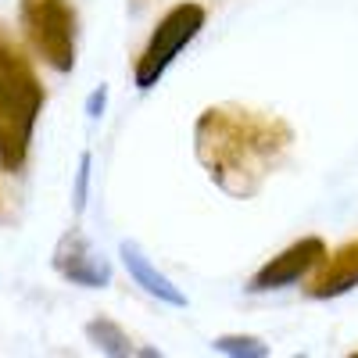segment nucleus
I'll return each mask as SVG.
<instances>
[{
	"mask_svg": "<svg viewBox=\"0 0 358 358\" xmlns=\"http://www.w3.org/2000/svg\"><path fill=\"white\" fill-rule=\"evenodd\" d=\"M204 18H208V11L201 4H194V0H183V4L169 8L165 18L155 25V33H151V40H147L143 54L136 57L133 83L140 90L158 86V79L169 72V65L183 54V47L204 29Z\"/></svg>",
	"mask_w": 358,
	"mask_h": 358,
	"instance_id": "4",
	"label": "nucleus"
},
{
	"mask_svg": "<svg viewBox=\"0 0 358 358\" xmlns=\"http://www.w3.org/2000/svg\"><path fill=\"white\" fill-rule=\"evenodd\" d=\"M43 101L47 94L33 62L0 25V169L4 172H18L25 165Z\"/></svg>",
	"mask_w": 358,
	"mask_h": 358,
	"instance_id": "2",
	"label": "nucleus"
},
{
	"mask_svg": "<svg viewBox=\"0 0 358 358\" xmlns=\"http://www.w3.org/2000/svg\"><path fill=\"white\" fill-rule=\"evenodd\" d=\"M90 165H94V158H90V155H83V158H79V172H76V194H72V201H76V212H83V208H86V190H90Z\"/></svg>",
	"mask_w": 358,
	"mask_h": 358,
	"instance_id": "11",
	"label": "nucleus"
},
{
	"mask_svg": "<svg viewBox=\"0 0 358 358\" xmlns=\"http://www.w3.org/2000/svg\"><path fill=\"white\" fill-rule=\"evenodd\" d=\"M54 268H57V276L76 283V287H90V290L111 287V262L94 248V241H86L79 229L65 233L62 241H57Z\"/></svg>",
	"mask_w": 358,
	"mask_h": 358,
	"instance_id": "5",
	"label": "nucleus"
},
{
	"mask_svg": "<svg viewBox=\"0 0 358 358\" xmlns=\"http://www.w3.org/2000/svg\"><path fill=\"white\" fill-rule=\"evenodd\" d=\"M312 280H308V297L315 301H330V297H341L348 290L358 287V236L348 241L344 248H337L334 255L326 251V258L312 268Z\"/></svg>",
	"mask_w": 358,
	"mask_h": 358,
	"instance_id": "7",
	"label": "nucleus"
},
{
	"mask_svg": "<svg viewBox=\"0 0 358 358\" xmlns=\"http://www.w3.org/2000/svg\"><path fill=\"white\" fill-rule=\"evenodd\" d=\"M22 33L54 72L76 69V8L72 0H18Z\"/></svg>",
	"mask_w": 358,
	"mask_h": 358,
	"instance_id": "3",
	"label": "nucleus"
},
{
	"mask_svg": "<svg viewBox=\"0 0 358 358\" xmlns=\"http://www.w3.org/2000/svg\"><path fill=\"white\" fill-rule=\"evenodd\" d=\"M104 104H108V90L101 86V90H94V94H90V101H86V115H90V118H101V115H104Z\"/></svg>",
	"mask_w": 358,
	"mask_h": 358,
	"instance_id": "12",
	"label": "nucleus"
},
{
	"mask_svg": "<svg viewBox=\"0 0 358 358\" xmlns=\"http://www.w3.org/2000/svg\"><path fill=\"white\" fill-rule=\"evenodd\" d=\"M86 341L94 344L97 351L115 355V358H126V355H133V351H136V348H133V341H129V334H126L118 322L104 319V315H97V319H90V322H86Z\"/></svg>",
	"mask_w": 358,
	"mask_h": 358,
	"instance_id": "9",
	"label": "nucleus"
},
{
	"mask_svg": "<svg viewBox=\"0 0 358 358\" xmlns=\"http://www.w3.org/2000/svg\"><path fill=\"white\" fill-rule=\"evenodd\" d=\"M322 258H326V244L319 241V236H305V241H297V244H290L287 251H280L273 262H265L258 273L251 276L248 290L268 294V290L290 287V283H297L301 276H308Z\"/></svg>",
	"mask_w": 358,
	"mask_h": 358,
	"instance_id": "6",
	"label": "nucleus"
},
{
	"mask_svg": "<svg viewBox=\"0 0 358 358\" xmlns=\"http://www.w3.org/2000/svg\"><path fill=\"white\" fill-rule=\"evenodd\" d=\"M294 147V129L280 115L244 104H212L194 122V155L208 179L229 197H255Z\"/></svg>",
	"mask_w": 358,
	"mask_h": 358,
	"instance_id": "1",
	"label": "nucleus"
},
{
	"mask_svg": "<svg viewBox=\"0 0 358 358\" xmlns=\"http://www.w3.org/2000/svg\"><path fill=\"white\" fill-rule=\"evenodd\" d=\"M118 258H122V265H126V273L133 276V283L136 287H143L151 297H158V301H165V305H172V308H187V294L179 290L169 276H162L158 268L147 262V255L133 244V241H122L118 244Z\"/></svg>",
	"mask_w": 358,
	"mask_h": 358,
	"instance_id": "8",
	"label": "nucleus"
},
{
	"mask_svg": "<svg viewBox=\"0 0 358 358\" xmlns=\"http://www.w3.org/2000/svg\"><path fill=\"white\" fill-rule=\"evenodd\" d=\"M212 348L219 355H233V358H265L268 355V344L262 337H251V334H226V337H215Z\"/></svg>",
	"mask_w": 358,
	"mask_h": 358,
	"instance_id": "10",
	"label": "nucleus"
}]
</instances>
